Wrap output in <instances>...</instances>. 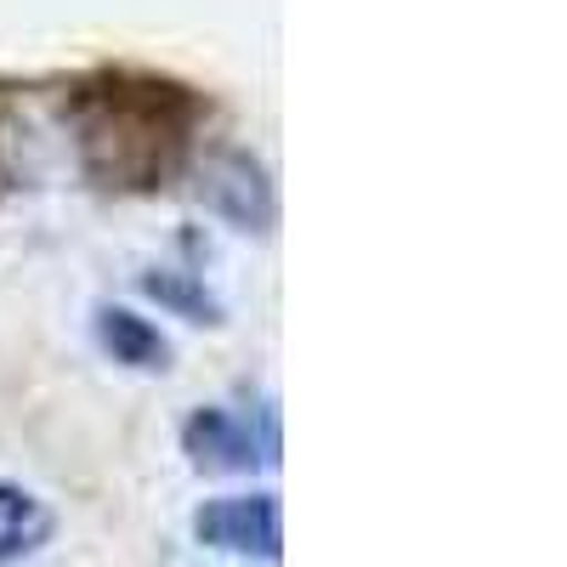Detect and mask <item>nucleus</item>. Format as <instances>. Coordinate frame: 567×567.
<instances>
[{
	"instance_id": "nucleus-6",
	"label": "nucleus",
	"mask_w": 567,
	"mask_h": 567,
	"mask_svg": "<svg viewBox=\"0 0 567 567\" xmlns=\"http://www.w3.org/2000/svg\"><path fill=\"white\" fill-rule=\"evenodd\" d=\"M58 534V516L34 488L23 483H0V567H12L34 550H45Z\"/></svg>"
},
{
	"instance_id": "nucleus-7",
	"label": "nucleus",
	"mask_w": 567,
	"mask_h": 567,
	"mask_svg": "<svg viewBox=\"0 0 567 567\" xmlns=\"http://www.w3.org/2000/svg\"><path fill=\"white\" fill-rule=\"evenodd\" d=\"M136 284H142V296H148V301H159L165 312H176V318H187V323H221V318H227L221 301L205 290V278H199V272L148 267Z\"/></svg>"
},
{
	"instance_id": "nucleus-5",
	"label": "nucleus",
	"mask_w": 567,
	"mask_h": 567,
	"mask_svg": "<svg viewBox=\"0 0 567 567\" xmlns=\"http://www.w3.org/2000/svg\"><path fill=\"white\" fill-rule=\"evenodd\" d=\"M91 336H97L103 358H114L120 369H136V374H165L171 369V341L159 336V323L142 318L136 307L97 301V312H91Z\"/></svg>"
},
{
	"instance_id": "nucleus-4",
	"label": "nucleus",
	"mask_w": 567,
	"mask_h": 567,
	"mask_svg": "<svg viewBox=\"0 0 567 567\" xmlns=\"http://www.w3.org/2000/svg\"><path fill=\"white\" fill-rule=\"evenodd\" d=\"M199 199L210 216H221L239 233H272V221H278V187H272L267 165L245 148H216L205 159Z\"/></svg>"
},
{
	"instance_id": "nucleus-3",
	"label": "nucleus",
	"mask_w": 567,
	"mask_h": 567,
	"mask_svg": "<svg viewBox=\"0 0 567 567\" xmlns=\"http://www.w3.org/2000/svg\"><path fill=\"white\" fill-rule=\"evenodd\" d=\"M194 539L221 556L284 561V511L272 494H221L194 511Z\"/></svg>"
},
{
	"instance_id": "nucleus-1",
	"label": "nucleus",
	"mask_w": 567,
	"mask_h": 567,
	"mask_svg": "<svg viewBox=\"0 0 567 567\" xmlns=\"http://www.w3.org/2000/svg\"><path fill=\"white\" fill-rule=\"evenodd\" d=\"M69 114L91 182L109 187V194H154L194 154L205 97L165 74L103 69L74 85Z\"/></svg>"
},
{
	"instance_id": "nucleus-2",
	"label": "nucleus",
	"mask_w": 567,
	"mask_h": 567,
	"mask_svg": "<svg viewBox=\"0 0 567 567\" xmlns=\"http://www.w3.org/2000/svg\"><path fill=\"white\" fill-rule=\"evenodd\" d=\"M278 414L272 403L250 409H227V403H205L182 420V454L194 471L210 477H250V471H272L278 465Z\"/></svg>"
}]
</instances>
